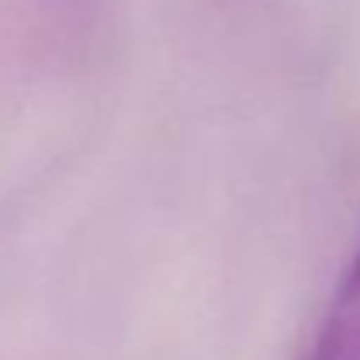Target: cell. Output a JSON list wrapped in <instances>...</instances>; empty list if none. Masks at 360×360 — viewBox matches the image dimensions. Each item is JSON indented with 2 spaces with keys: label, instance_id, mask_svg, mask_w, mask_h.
Segmentation results:
<instances>
[{
  "label": "cell",
  "instance_id": "6da1fadb",
  "mask_svg": "<svg viewBox=\"0 0 360 360\" xmlns=\"http://www.w3.org/2000/svg\"><path fill=\"white\" fill-rule=\"evenodd\" d=\"M304 360H360V248L346 265Z\"/></svg>",
  "mask_w": 360,
  "mask_h": 360
}]
</instances>
